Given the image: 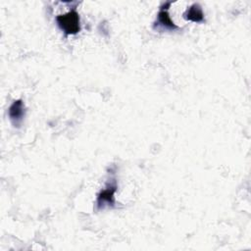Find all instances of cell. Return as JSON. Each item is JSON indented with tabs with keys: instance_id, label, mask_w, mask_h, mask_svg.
I'll return each instance as SVG.
<instances>
[{
	"instance_id": "cell-1",
	"label": "cell",
	"mask_w": 251,
	"mask_h": 251,
	"mask_svg": "<svg viewBox=\"0 0 251 251\" xmlns=\"http://www.w3.org/2000/svg\"><path fill=\"white\" fill-rule=\"evenodd\" d=\"M56 22L60 29L66 35H74L80 31V21L77 12L73 9L65 15L56 17Z\"/></svg>"
},
{
	"instance_id": "cell-2",
	"label": "cell",
	"mask_w": 251,
	"mask_h": 251,
	"mask_svg": "<svg viewBox=\"0 0 251 251\" xmlns=\"http://www.w3.org/2000/svg\"><path fill=\"white\" fill-rule=\"evenodd\" d=\"M172 2H166L162 5L158 15L157 19L153 25V28L156 30H168V31H174L178 28V26L174 24V22L171 20V17L169 15V8L171 6Z\"/></svg>"
},
{
	"instance_id": "cell-3",
	"label": "cell",
	"mask_w": 251,
	"mask_h": 251,
	"mask_svg": "<svg viewBox=\"0 0 251 251\" xmlns=\"http://www.w3.org/2000/svg\"><path fill=\"white\" fill-rule=\"evenodd\" d=\"M117 191V182L113 179L107 187L101 190L97 196L96 208L98 210L104 209L105 207H114L115 205V193Z\"/></svg>"
},
{
	"instance_id": "cell-4",
	"label": "cell",
	"mask_w": 251,
	"mask_h": 251,
	"mask_svg": "<svg viewBox=\"0 0 251 251\" xmlns=\"http://www.w3.org/2000/svg\"><path fill=\"white\" fill-rule=\"evenodd\" d=\"M8 115L12 125L16 127H20L25 116V107L23 100H15L9 107Z\"/></svg>"
},
{
	"instance_id": "cell-5",
	"label": "cell",
	"mask_w": 251,
	"mask_h": 251,
	"mask_svg": "<svg viewBox=\"0 0 251 251\" xmlns=\"http://www.w3.org/2000/svg\"><path fill=\"white\" fill-rule=\"evenodd\" d=\"M183 18L186 21L194 22V23H203L205 21L204 19V13L201 8V6L197 3L192 4L183 14Z\"/></svg>"
}]
</instances>
